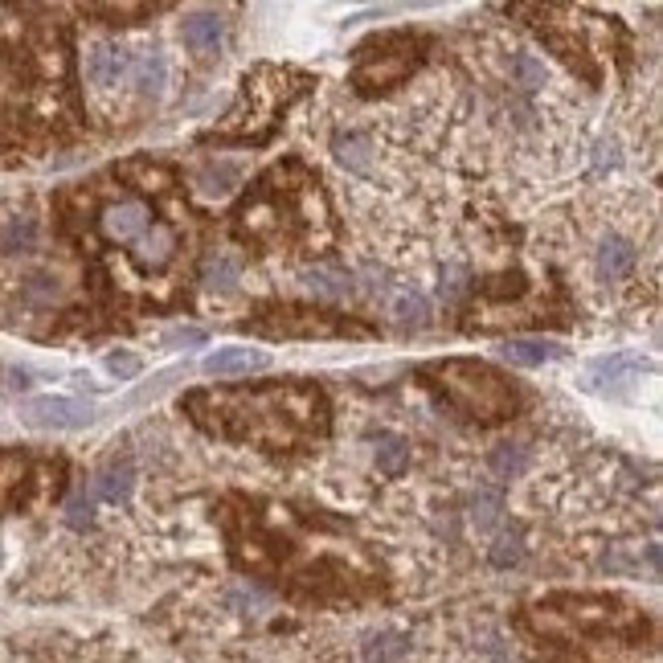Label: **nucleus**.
<instances>
[{
	"label": "nucleus",
	"instance_id": "nucleus-1",
	"mask_svg": "<svg viewBox=\"0 0 663 663\" xmlns=\"http://www.w3.org/2000/svg\"><path fill=\"white\" fill-rule=\"evenodd\" d=\"M181 410L221 442H246L275 455L307 451L328 434V397L312 381L193 389Z\"/></svg>",
	"mask_w": 663,
	"mask_h": 663
},
{
	"label": "nucleus",
	"instance_id": "nucleus-2",
	"mask_svg": "<svg viewBox=\"0 0 663 663\" xmlns=\"http://www.w3.org/2000/svg\"><path fill=\"white\" fill-rule=\"evenodd\" d=\"M234 234L246 246H262V250L295 246L299 254H312V250L328 246L332 230H328L320 181L307 176L299 164H279L238 205Z\"/></svg>",
	"mask_w": 663,
	"mask_h": 663
},
{
	"label": "nucleus",
	"instance_id": "nucleus-3",
	"mask_svg": "<svg viewBox=\"0 0 663 663\" xmlns=\"http://www.w3.org/2000/svg\"><path fill=\"white\" fill-rule=\"evenodd\" d=\"M95 230L107 246L127 250V258L136 262V271H144V275H160L164 267H172V258L181 254V230L160 221L152 201L131 185L111 193L107 201H99Z\"/></svg>",
	"mask_w": 663,
	"mask_h": 663
},
{
	"label": "nucleus",
	"instance_id": "nucleus-4",
	"mask_svg": "<svg viewBox=\"0 0 663 663\" xmlns=\"http://www.w3.org/2000/svg\"><path fill=\"white\" fill-rule=\"evenodd\" d=\"M312 86V78L299 70H279V66H258L242 82V99L226 115L217 131H209V140L217 144H267L275 136V127L283 111Z\"/></svg>",
	"mask_w": 663,
	"mask_h": 663
},
{
	"label": "nucleus",
	"instance_id": "nucleus-5",
	"mask_svg": "<svg viewBox=\"0 0 663 663\" xmlns=\"http://www.w3.org/2000/svg\"><path fill=\"white\" fill-rule=\"evenodd\" d=\"M430 377H438V389L447 393V402L455 410H463L467 418L479 422H504L516 414L520 393L516 385L483 361H438L426 369Z\"/></svg>",
	"mask_w": 663,
	"mask_h": 663
},
{
	"label": "nucleus",
	"instance_id": "nucleus-6",
	"mask_svg": "<svg viewBox=\"0 0 663 663\" xmlns=\"http://www.w3.org/2000/svg\"><path fill=\"white\" fill-rule=\"evenodd\" d=\"M430 41L422 33H377L369 37L365 46H357V58H352V86L361 95H381L389 86H402L426 58Z\"/></svg>",
	"mask_w": 663,
	"mask_h": 663
},
{
	"label": "nucleus",
	"instance_id": "nucleus-7",
	"mask_svg": "<svg viewBox=\"0 0 663 663\" xmlns=\"http://www.w3.org/2000/svg\"><path fill=\"white\" fill-rule=\"evenodd\" d=\"M21 418L29 426H41V430H82V426H91L95 410L86 406V402H74V397H29V402L21 406Z\"/></svg>",
	"mask_w": 663,
	"mask_h": 663
},
{
	"label": "nucleus",
	"instance_id": "nucleus-8",
	"mask_svg": "<svg viewBox=\"0 0 663 663\" xmlns=\"http://www.w3.org/2000/svg\"><path fill=\"white\" fill-rule=\"evenodd\" d=\"M254 328L267 336H336V332H344V324L332 312H303V307H287V312H279V320H254Z\"/></svg>",
	"mask_w": 663,
	"mask_h": 663
},
{
	"label": "nucleus",
	"instance_id": "nucleus-9",
	"mask_svg": "<svg viewBox=\"0 0 663 663\" xmlns=\"http://www.w3.org/2000/svg\"><path fill=\"white\" fill-rule=\"evenodd\" d=\"M594 262H598V279L602 283H623L631 271H635V262H639V250L627 242V238H618V234H606L594 250Z\"/></svg>",
	"mask_w": 663,
	"mask_h": 663
},
{
	"label": "nucleus",
	"instance_id": "nucleus-10",
	"mask_svg": "<svg viewBox=\"0 0 663 663\" xmlns=\"http://www.w3.org/2000/svg\"><path fill=\"white\" fill-rule=\"evenodd\" d=\"M127 74H131V54L123 46H95L86 54V78L103 86V91H115Z\"/></svg>",
	"mask_w": 663,
	"mask_h": 663
},
{
	"label": "nucleus",
	"instance_id": "nucleus-11",
	"mask_svg": "<svg viewBox=\"0 0 663 663\" xmlns=\"http://www.w3.org/2000/svg\"><path fill=\"white\" fill-rule=\"evenodd\" d=\"M262 365H267V352H258V348H217L205 357L209 377H242V373H254Z\"/></svg>",
	"mask_w": 663,
	"mask_h": 663
},
{
	"label": "nucleus",
	"instance_id": "nucleus-12",
	"mask_svg": "<svg viewBox=\"0 0 663 663\" xmlns=\"http://www.w3.org/2000/svg\"><path fill=\"white\" fill-rule=\"evenodd\" d=\"M185 46L193 50V54H217V46H221V33H226V21H221L217 13H193V17H185Z\"/></svg>",
	"mask_w": 663,
	"mask_h": 663
},
{
	"label": "nucleus",
	"instance_id": "nucleus-13",
	"mask_svg": "<svg viewBox=\"0 0 663 663\" xmlns=\"http://www.w3.org/2000/svg\"><path fill=\"white\" fill-rule=\"evenodd\" d=\"M557 344H549V340H508L504 348H500V357L504 361H512V365H520V369H537V365H545V361H553L557 357Z\"/></svg>",
	"mask_w": 663,
	"mask_h": 663
},
{
	"label": "nucleus",
	"instance_id": "nucleus-14",
	"mask_svg": "<svg viewBox=\"0 0 663 663\" xmlns=\"http://www.w3.org/2000/svg\"><path fill=\"white\" fill-rule=\"evenodd\" d=\"M131 479H136V471H131V463L123 459H115V463H107L103 471H99V479H95V500H111V504H119V500H127V492H131Z\"/></svg>",
	"mask_w": 663,
	"mask_h": 663
},
{
	"label": "nucleus",
	"instance_id": "nucleus-15",
	"mask_svg": "<svg viewBox=\"0 0 663 663\" xmlns=\"http://www.w3.org/2000/svg\"><path fill=\"white\" fill-rule=\"evenodd\" d=\"M508 74H512V82L520 86V91H545V86H549V70H545V62H537L533 54H524V50H512V58H508Z\"/></svg>",
	"mask_w": 663,
	"mask_h": 663
},
{
	"label": "nucleus",
	"instance_id": "nucleus-16",
	"mask_svg": "<svg viewBox=\"0 0 663 663\" xmlns=\"http://www.w3.org/2000/svg\"><path fill=\"white\" fill-rule=\"evenodd\" d=\"M136 70V82H140V91L144 95H160L164 91V82H168V62H164V54L160 50H148L144 58H140V66H131Z\"/></svg>",
	"mask_w": 663,
	"mask_h": 663
},
{
	"label": "nucleus",
	"instance_id": "nucleus-17",
	"mask_svg": "<svg viewBox=\"0 0 663 663\" xmlns=\"http://www.w3.org/2000/svg\"><path fill=\"white\" fill-rule=\"evenodd\" d=\"M393 316L397 320H406V324H422L426 316H430V299L418 291V287H397L393 291Z\"/></svg>",
	"mask_w": 663,
	"mask_h": 663
},
{
	"label": "nucleus",
	"instance_id": "nucleus-18",
	"mask_svg": "<svg viewBox=\"0 0 663 663\" xmlns=\"http://www.w3.org/2000/svg\"><path fill=\"white\" fill-rule=\"evenodd\" d=\"M238 275H242V262H238L230 250H213V254L205 258V283H209V287H234Z\"/></svg>",
	"mask_w": 663,
	"mask_h": 663
},
{
	"label": "nucleus",
	"instance_id": "nucleus-19",
	"mask_svg": "<svg viewBox=\"0 0 663 663\" xmlns=\"http://www.w3.org/2000/svg\"><path fill=\"white\" fill-rule=\"evenodd\" d=\"M410 463V447H406V438H397V434H385L377 442V467L381 475H402Z\"/></svg>",
	"mask_w": 663,
	"mask_h": 663
},
{
	"label": "nucleus",
	"instance_id": "nucleus-20",
	"mask_svg": "<svg viewBox=\"0 0 663 663\" xmlns=\"http://www.w3.org/2000/svg\"><path fill=\"white\" fill-rule=\"evenodd\" d=\"M307 287H312L316 295L340 299V295L352 291V275H348V271H336V267H316V271H307Z\"/></svg>",
	"mask_w": 663,
	"mask_h": 663
},
{
	"label": "nucleus",
	"instance_id": "nucleus-21",
	"mask_svg": "<svg viewBox=\"0 0 663 663\" xmlns=\"http://www.w3.org/2000/svg\"><path fill=\"white\" fill-rule=\"evenodd\" d=\"M336 160H340L344 168L365 172V168H369V140H365V136H340V140H336Z\"/></svg>",
	"mask_w": 663,
	"mask_h": 663
},
{
	"label": "nucleus",
	"instance_id": "nucleus-22",
	"mask_svg": "<svg viewBox=\"0 0 663 663\" xmlns=\"http://www.w3.org/2000/svg\"><path fill=\"white\" fill-rule=\"evenodd\" d=\"M164 5H91L86 13H95V17H111L115 25L123 21V17H152V13H160Z\"/></svg>",
	"mask_w": 663,
	"mask_h": 663
},
{
	"label": "nucleus",
	"instance_id": "nucleus-23",
	"mask_svg": "<svg viewBox=\"0 0 663 663\" xmlns=\"http://www.w3.org/2000/svg\"><path fill=\"white\" fill-rule=\"evenodd\" d=\"M103 365H107V373L119 377V381H131V377H136V373L144 369L140 357H131V352H111V357H107Z\"/></svg>",
	"mask_w": 663,
	"mask_h": 663
},
{
	"label": "nucleus",
	"instance_id": "nucleus-24",
	"mask_svg": "<svg viewBox=\"0 0 663 663\" xmlns=\"http://www.w3.org/2000/svg\"><path fill=\"white\" fill-rule=\"evenodd\" d=\"M492 467H496L504 479H512V475L524 467V451H520V447H512V442H508V447H500V451L492 455Z\"/></svg>",
	"mask_w": 663,
	"mask_h": 663
},
{
	"label": "nucleus",
	"instance_id": "nucleus-25",
	"mask_svg": "<svg viewBox=\"0 0 663 663\" xmlns=\"http://www.w3.org/2000/svg\"><path fill=\"white\" fill-rule=\"evenodd\" d=\"M91 512H95V492H78L70 500V508H66V520L70 524H86V520H91Z\"/></svg>",
	"mask_w": 663,
	"mask_h": 663
},
{
	"label": "nucleus",
	"instance_id": "nucleus-26",
	"mask_svg": "<svg viewBox=\"0 0 663 663\" xmlns=\"http://www.w3.org/2000/svg\"><path fill=\"white\" fill-rule=\"evenodd\" d=\"M492 561H496V565H516V561H520V541L504 533V537L492 545Z\"/></svg>",
	"mask_w": 663,
	"mask_h": 663
},
{
	"label": "nucleus",
	"instance_id": "nucleus-27",
	"mask_svg": "<svg viewBox=\"0 0 663 663\" xmlns=\"http://www.w3.org/2000/svg\"><path fill=\"white\" fill-rule=\"evenodd\" d=\"M201 340H205L201 328H176V332L168 336V344H201Z\"/></svg>",
	"mask_w": 663,
	"mask_h": 663
}]
</instances>
